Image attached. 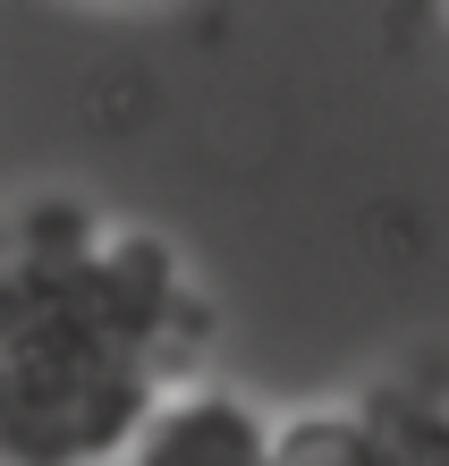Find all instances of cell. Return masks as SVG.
Instances as JSON below:
<instances>
[{
    "label": "cell",
    "mask_w": 449,
    "mask_h": 466,
    "mask_svg": "<svg viewBox=\"0 0 449 466\" xmlns=\"http://www.w3.org/2000/svg\"><path fill=\"white\" fill-rule=\"evenodd\" d=\"M204 348L212 297L170 238L77 196L0 229V466H119Z\"/></svg>",
    "instance_id": "6da1fadb"
},
{
    "label": "cell",
    "mask_w": 449,
    "mask_h": 466,
    "mask_svg": "<svg viewBox=\"0 0 449 466\" xmlns=\"http://www.w3.org/2000/svg\"><path fill=\"white\" fill-rule=\"evenodd\" d=\"M348 407H356L382 466H449V390H433V381H373Z\"/></svg>",
    "instance_id": "3957f363"
},
{
    "label": "cell",
    "mask_w": 449,
    "mask_h": 466,
    "mask_svg": "<svg viewBox=\"0 0 449 466\" xmlns=\"http://www.w3.org/2000/svg\"><path fill=\"white\" fill-rule=\"evenodd\" d=\"M271 466H382L364 441L356 407H314V416H289L271 441Z\"/></svg>",
    "instance_id": "277c9868"
},
{
    "label": "cell",
    "mask_w": 449,
    "mask_h": 466,
    "mask_svg": "<svg viewBox=\"0 0 449 466\" xmlns=\"http://www.w3.org/2000/svg\"><path fill=\"white\" fill-rule=\"evenodd\" d=\"M280 424L263 416L230 381H187L153 407V424L136 432V450L119 466H271Z\"/></svg>",
    "instance_id": "7a4b0ae2"
}]
</instances>
